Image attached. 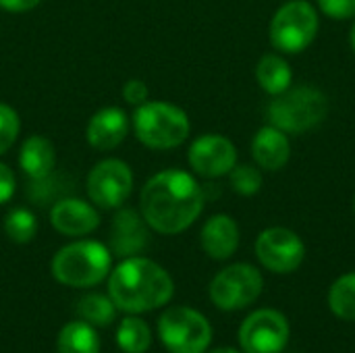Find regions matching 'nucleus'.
Segmentation results:
<instances>
[{"label":"nucleus","mask_w":355,"mask_h":353,"mask_svg":"<svg viewBox=\"0 0 355 353\" xmlns=\"http://www.w3.org/2000/svg\"><path fill=\"white\" fill-rule=\"evenodd\" d=\"M4 233L15 243H29L37 233V218L27 208H12L4 216Z\"/></svg>","instance_id":"obj_24"},{"label":"nucleus","mask_w":355,"mask_h":353,"mask_svg":"<svg viewBox=\"0 0 355 353\" xmlns=\"http://www.w3.org/2000/svg\"><path fill=\"white\" fill-rule=\"evenodd\" d=\"M354 210H355V200H354Z\"/></svg>","instance_id":"obj_33"},{"label":"nucleus","mask_w":355,"mask_h":353,"mask_svg":"<svg viewBox=\"0 0 355 353\" xmlns=\"http://www.w3.org/2000/svg\"><path fill=\"white\" fill-rule=\"evenodd\" d=\"M329 308L341 320H355V273L339 277L331 285Z\"/></svg>","instance_id":"obj_23"},{"label":"nucleus","mask_w":355,"mask_h":353,"mask_svg":"<svg viewBox=\"0 0 355 353\" xmlns=\"http://www.w3.org/2000/svg\"><path fill=\"white\" fill-rule=\"evenodd\" d=\"M17 189V181H15V173L0 162V206L10 202Z\"/></svg>","instance_id":"obj_29"},{"label":"nucleus","mask_w":355,"mask_h":353,"mask_svg":"<svg viewBox=\"0 0 355 353\" xmlns=\"http://www.w3.org/2000/svg\"><path fill=\"white\" fill-rule=\"evenodd\" d=\"M158 335L171 353H206L212 343L208 318L187 306H175L158 318Z\"/></svg>","instance_id":"obj_6"},{"label":"nucleus","mask_w":355,"mask_h":353,"mask_svg":"<svg viewBox=\"0 0 355 353\" xmlns=\"http://www.w3.org/2000/svg\"><path fill=\"white\" fill-rule=\"evenodd\" d=\"M19 131H21V121H19L17 110L4 102H0V154H4L12 148Z\"/></svg>","instance_id":"obj_26"},{"label":"nucleus","mask_w":355,"mask_h":353,"mask_svg":"<svg viewBox=\"0 0 355 353\" xmlns=\"http://www.w3.org/2000/svg\"><path fill=\"white\" fill-rule=\"evenodd\" d=\"M50 270L60 285L75 289L96 287L112 270V252L96 239L73 241L54 254Z\"/></svg>","instance_id":"obj_3"},{"label":"nucleus","mask_w":355,"mask_h":353,"mask_svg":"<svg viewBox=\"0 0 355 353\" xmlns=\"http://www.w3.org/2000/svg\"><path fill=\"white\" fill-rule=\"evenodd\" d=\"M52 227L67 237H85L94 233L100 225V214L96 206L79 198H67L52 206L50 210Z\"/></svg>","instance_id":"obj_13"},{"label":"nucleus","mask_w":355,"mask_h":353,"mask_svg":"<svg viewBox=\"0 0 355 353\" xmlns=\"http://www.w3.org/2000/svg\"><path fill=\"white\" fill-rule=\"evenodd\" d=\"M133 191V171L119 158L100 160L87 175V196L104 210L121 208Z\"/></svg>","instance_id":"obj_10"},{"label":"nucleus","mask_w":355,"mask_h":353,"mask_svg":"<svg viewBox=\"0 0 355 353\" xmlns=\"http://www.w3.org/2000/svg\"><path fill=\"white\" fill-rule=\"evenodd\" d=\"M229 175H231V187L239 196H254L262 187V175L252 164H235Z\"/></svg>","instance_id":"obj_25"},{"label":"nucleus","mask_w":355,"mask_h":353,"mask_svg":"<svg viewBox=\"0 0 355 353\" xmlns=\"http://www.w3.org/2000/svg\"><path fill=\"white\" fill-rule=\"evenodd\" d=\"M116 306L110 300V295L102 293H87L77 302V316L79 320H85L87 325L96 329H106L116 318Z\"/></svg>","instance_id":"obj_21"},{"label":"nucleus","mask_w":355,"mask_h":353,"mask_svg":"<svg viewBox=\"0 0 355 353\" xmlns=\"http://www.w3.org/2000/svg\"><path fill=\"white\" fill-rule=\"evenodd\" d=\"M56 164L54 144L44 135H31L23 141L19 150V166L23 173L35 181L46 179Z\"/></svg>","instance_id":"obj_18"},{"label":"nucleus","mask_w":355,"mask_h":353,"mask_svg":"<svg viewBox=\"0 0 355 353\" xmlns=\"http://www.w3.org/2000/svg\"><path fill=\"white\" fill-rule=\"evenodd\" d=\"M129 129H131V121L127 112L116 106H106L89 119L85 133L92 148L108 152L125 141Z\"/></svg>","instance_id":"obj_14"},{"label":"nucleus","mask_w":355,"mask_h":353,"mask_svg":"<svg viewBox=\"0 0 355 353\" xmlns=\"http://www.w3.org/2000/svg\"><path fill=\"white\" fill-rule=\"evenodd\" d=\"M133 131L146 148L171 150L189 137L191 123L187 112L175 104L144 102L133 114Z\"/></svg>","instance_id":"obj_4"},{"label":"nucleus","mask_w":355,"mask_h":353,"mask_svg":"<svg viewBox=\"0 0 355 353\" xmlns=\"http://www.w3.org/2000/svg\"><path fill=\"white\" fill-rule=\"evenodd\" d=\"M318 33V12L308 0L285 2L270 21V44L279 52L297 54L306 50Z\"/></svg>","instance_id":"obj_7"},{"label":"nucleus","mask_w":355,"mask_h":353,"mask_svg":"<svg viewBox=\"0 0 355 353\" xmlns=\"http://www.w3.org/2000/svg\"><path fill=\"white\" fill-rule=\"evenodd\" d=\"M175 283L171 275L150 258H123L108 275V295L125 314H144L171 302Z\"/></svg>","instance_id":"obj_2"},{"label":"nucleus","mask_w":355,"mask_h":353,"mask_svg":"<svg viewBox=\"0 0 355 353\" xmlns=\"http://www.w3.org/2000/svg\"><path fill=\"white\" fill-rule=\"evenodd\" d=\"M318 6L331 19L355 17V0H318Z\"/></svg>","instance_id":"obj_27"},{"label":"nucleus","mask_w":355,"mask_h":353,"mask_svg":"<svg viewBox=\"0 0 355 353\" xmlns=\"http://www.w3.org/2000/svg\"><path fill=\"white\" fill-rule=\"evenodd\" d=\"M243 353H283L289 343L291 329L287 318L272 308L252 312L239 327Z\"/></svg>","instance_id":"obj_9"},{"label":"nucleus","mask_w":355,"mask_h":353,"mask_svg":"<svg viewBox=\"0 0 355 353\" xmlns=\"http://www.w3.org/2000/svg\"><path fill=\"white\" fill-rule=\"evenodd\" d=\"M252 156L264 171H281L291 158V144L285 131L268 125L252 139Z\"/></svg>","instance_id":"obj_17"},{"label":"nucleus","mask_w":355,"mask_h":353,"mask_svg":"<svg viewBox=\"0 0 355 353\" xmlns=\"http://www.w3.org/2000/svg\"><path fill=\"white\" fill-rule=\"evenodd\" d=\"M210 353H241L237 352V350H233V347H218V350H214V352Z\"/></svg>","instance_id":"obj_31"},{"label":"nucleus","mask_w":355,"mask_h":353,"mask_svg":"<svg viewBox=\"0 0 355 353\" xmlns=\"http://www.w3.org/2000/svg\"><path fill=\"white\" fill-rule=\"evenodd\" d=\"M58 353H100V337L96 327L85 320L67 322L56 339Z\"/></svg>","instance_id":"obj_19"},{"label":"nucleus","mask_w":355,"mask_h":353,"mask_svg":"<svg viewBox=\"0 0 355 353\" xmlns=\"http://www.w3.org/2000/svg\"><path fill=\"white\" fill-rule=\"evenodd\" d=\"M200 243L212 260H229L239 248V227L231 216L216 214L202 227Z\"/></svg>","instance_id":"obj_16"},{"label":"nucleus","mask_w":355,"mask_h":353,"mask_svg":"<svg viewBox=\"0 0 355 353\" xmlns=\"http://www.w3.org/2000/svg\"><path fill=\"white\" fill-rule=\"evenodd\" d=\"M349 42H352V48H354V52H355V23H354V27H352V35H349Z\"/></svg>","instance_id":"obj_32"},{"label":"nucleus","mask_w":355,"mask_h":353,"mask_svg":"<svg viewBox=\"0 0 355 353\" xmlns=\"http://www.w3.org/2000/svg\"><path fill=\"white\" fill-rule=\"evenodd\" d=\"M187 160L198 175L216 179L231 173V169L237 164V150L225 135L206 133L191 144Z\"/></svg>","instance_id":"obj_12"},{"label":"nucleus","mask_w":355,"mask_h":353,"mask_svg":"<svg viewBox=\"0 0 355 353\" xmlns=\"http://www.w3.org/2000/svg\"><path fill=\"white\" fill-rule=\"evenodd\" d=\"M148 223L135 210H121L110 229V252L121 258H131L148 246Z\"/></svg>","instance_id":"obj_15"},{"label":"nucleus","mask_w":355,"mask_h":353,"mask_svg":"<svg viewBox=\"0 0 355 353\" xmlns=\"http://www.w3.org/2000/svg\"><path fill=\"white\" fill-rule=\"evenodd\" d=\"M329 112L327 96L314 85L289 87L275 96L266 114L272 127L285 133H304L324 121Z\"/></svg>","instance_id":"obj_5"},{"label":"nucleus","mask_w":355,"mask_h":353,"mask_svg":"<svg viewBox=\"0 0 355 353\" xmlns=\"http://www.w3.org/2000/svg\"><path fill=\"white\" fill-rule=\"evenodd\" d=\"M141 216L150 229L177 235L189 229L204 210V191L198 181L179 169L156 173L141 189Z\"/></svg>","instance_id":"obj_1"},{"label":"nucleus","mask_w":355,"mask_h":353,"mask_svg":"<svg viewBox=\"0 0 355 353\" xmlns=\"http://www.w3.org/2000/svg\"><path fill=\"white\" fill-rule=\"evenodd\" d=\"M42 0H0V6L8 12H27L35 8Z\"/></svg>","instance_id":"obj_30"},{"label":"nucleus","mask_w":355,"mask_h":353,"mask_svg":"<svg viewBox=\"0 0 355 353\" xmlns=\"http://www.w3.org/2000/svg\"><path fill=\"white\" fill-rule=\"evenodd\" d=\"M256 77L262 89L268 92L270 96H279L285 89H289L293 79L289 62L279 54H264L256 67Z\"/></svg>","instance_id":"obj_20"},{"label":"nucleus","mask_w":355,"mask_h":353,"mask_svg":"<svg viewBox=\"0 0 355 353\" xmlns=\"http://www.w3.org/2000/svg\"><path fill=\"white\" fill-rule=\"evenodd\" d=\"M116 345L123 353H146L152 345V331L137 314H129L116 329Z\"/></svg>","instance_id":"obj_22"},{"label":"nucleus","mask_w":355,"mask_h":353,"mask_svg":"<svg viewBox=\"0 0 355 353\" xmlns=\"http://www.w3.org/2000/svg\"><path fill=\"white\" fill-rule=\"evenodd\" d=\"M256 256L264 268L277 275L297 270L306 258V246L297 233L285 227H270L256 239Z\"/></svg>","instance_id":"obj_11"},{"label":"nucleus","mask_w":355,"mask_h":353,"mask_svg":"<svg viewBox=\"0 0 355 353\" xmlns=\"http://www.w3.org/2000/svg\"><path fill=\"white\" fill-rule=\"evenodd\" d=\"M148 96H150L148 85H146V81H141V79H129V81L123 85V98H125V102H129L131 106H139V104L148 102Z\"/></svg>","instance_id":"obj_28"},{"label":"nucleus","mask_w":355,"mask_h":353,"mask_svg":"<svg viewBox=\"0 0 355 353\" xmlns=\"http://www.w3.org/2000/svg\"><path fill=\"white\" fill-rule=\"evenodd\" d=\"M264 289L260 270L252 264H231L210 283V300L223 312H237L252 306Z\"/></svg>","instance_id":"obj_8"}]
</instances>
